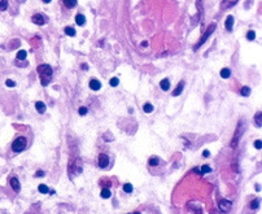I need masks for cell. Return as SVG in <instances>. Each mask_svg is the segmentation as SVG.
I'll return each instance as SVG.
<instances>
[{"mask_svg": "<svg viewBox=\"0 0 262 214\" xmlns=\"http://www.w3.org/2000/svg\"><path fill=\"white\" fill-rule=\"evenodd\" d=\"M38 73H39V75H40V78H42V81H40L42 84L47 86L51 82V77H52L53 70H52V68L48 64H42V65H39V66H38Z\"/></svg>", "mask_w": 262, "mask_h": 214, "instance_id": "1", "label": "cell"}, {"mask_svg": "<svg viewBox=\"0 0 262 214\" xmlns=\"http://www.w3.org/2000/svg\"><path fill=\"white\" fill-rule=\"evenodd\" d=\"M26 144H27V141H26V138L24 136H19L12 143V151L16 153H19L22 152V151L26 148Z\"/></svg>", "mask_w": 262, "mask_h": 214, "instance_id": "2", "label": "cell"}, {"mask_svg": "<svg viewBox=\"0 0 262 214\" xmlns=\"http://www.w3.org/2000/svg\"><path fill=\"white\" fill-rule=\"evenodd\" d=\"M214 30H215V24H212V25L208 27V30H206V31L204 32V35H202L201 39L199 40V43L195 45V51H196V49H199V48H200V45H202L206 40H208V38L210 37V34H212V32L214 31Z\"/></svg>", "mask_w": 262, "mask_h": 214, "instance_id": "3", "label": "cell"}, {"mask_svg": "<svg viewBox=\"0 0 262 214\" xmlns=\"http://www.w3.org/2000/svg\"><path fill=\"white\" fill-rule=\"evenodd\" d=\"M244 125H243V127H241V122H239V125H238V127H236V133H235V136H234V139H232V141H231V148H235L238 146V143H239V140H240V138H241V135H243V133H244Z\"/></svg>", "mask_w": 262, "mask_h": 214, "instance_id": "4", "label": "cell"}, {"mask_svg": "<svg viewBox=\"0 0 262 214\" xmlns=\"http://www.w3.org/2000/svg\"><path fill=\"white\" fill-rule=\"evenodd\" d=\"M231 206H232L231 201H228V200H226V199H221V200H219V202H218L219 210H221V212H223V213H228V212H230V210H231Z\"/></svg>", "mask_w": 262, "mask_h": 214, "instance_id": "5", "label": "cell"}, {"mask_svg": "<svg viewBox=\"0 0 262 214\" xmlns=\"http://www.w3.org/2000/svg\"><path fill=\"white\" fill-rule=\"evenodd\" d=\"M31 21L34 22V24H37V25H44V24H47V22H48V18H47V16L42 14V13H37V14L32 16Z\"/></svg>", "mask_w": 262, "mask_h": 214, "instance_id": "6", "label": "cell"}, {"mask_svg": "<svg viewBox=\"0 0 262 214\" xmlns=\"http://www.w3.org/2000/svg\"><path fill=\"white\" fill-rule=\"evenodd\" d=\"M108 165H109V157H108L105 153H100L99 154V166L101 169H105Z\"/></svg>", "mask_w": 262, "mask_h": 214, "instance_id": "7", "label": "cell"}, {"mask_svg": "<svg viewBox=\"0 0 262 214\" xmlns=\"http://www.w3.org/2000/svg\"><path fill=\"white\" fill-rule=\"evenodd\" d=\"M9 183H11V187L13 188V191H16V192H19V190H21V184H19V180L17 179V178H16V177L11 178Z\"/></svg>", "mask_w": 262, "mask_h": 214, "instance_id": "8", "label": "cell"}, {"mask_svg": "<svg viewBox=\"0 0 262 214\" xmlns=\"http://www.w3.org/2000/svg\"><path fill=\"white\" fill-rule=\"evenodd\" d=\"M90 88L94 91H99L101 88V83L99 79H96V78H92V79L90 81Z\"/></svg>", "mask_w": 262, "mask_h": 214, "instance_id": "9", "label": "cell"}, {"mask_svg": "<svg viewBox=\"0 0 262 214\" xmlns=\"http://www.w3.org/2000/svg\"><path fill=\"white\" fill-rule=\"evenodd\" d=\"M234 21H235L234 16H228L227 19H226V24H225L226 30H228V31H231V30H232V26H234Z\"/></svg>", "mask_w": 262, "mask_h": 214, "instance_id": "10", "label": "cell"}, {"mask_svg": "<svg viewBox=\"0 0 262 214\" xmlns=\"http://www.w3.org/2000/svg\"><path fill=\"white\" fill-rule=\"evenodd\" d=\"M236 1L238 0H223V1L221 3V6H222V9H227V8H230V6L236 4Z\"/></svg>", "mask_w": 262, "mask_h": 214, "instance_id": "11", "label": "cell"}, {"mask_svg": "<svg viewBox=\"0 0 262 214\" xmlns=\"http://www.w3.org/2000/svg\"><path fill=\"white\" fill-rule=\"evenodd\" d=\"M35 108H37V110L39 113H44L45 109H47V107H45V104L43 101H37V103H35Z\"/></svg>", "mask_w": 262, "mask_h": 214, "instance_id": "12", "label": "cell"}, {"mask_svg": "<svg viewBox=\"0 0 262 214\" xmlns=\"http://www.w3.org/2000/svg\"><path fill=\"white\" fill-rule=\"evenodd\" d=\"M160 87H161L163 91H168L169 90V88H170V82H169L168 78H165V79H162L161 82H160Z\"/></svg>", "mask_w": 262, "mask_h": 214, "instance_id": "13", "label": "cell"}, {"mask_svg": "<svg viewBox=\"0 0 262 214\" xmlns=\"http://www.w3.org/2000/svg\"><path fill=\"white\" fill-rule=\"evenodd\" d=\"M183 87H184V83H183V82H181V83L176 86L175 90L173 91V96H178V95H181L182 91H183Z\"/></svg>", "mask_w": 262, "mask_h": 214, "instance_id": "14", "label": "cell"}, {"mask_svg": "<svg viewBox=\"0 0 262 214\" xmlns=\"http://www.w3.org/2000/svg\"><path fill=\"white\" fill-rule=\"evenodd\" d=\"M230 75H231V70L228 68H223L221 70V77L223 78V79H227V78H230Z\"/></svg>", "mask_w": 262, "mask_h": 214, "instance_id": "15", "label": "cell"}, {"mask_svg": "<svg viewBox=\"0 0 262 214\" xmlns=\"http://www.w3.org/2000/svg\"><path fill=\"white\" fill-rule=\"evenodd\" d=\"M75 22H77V25H84V22H86V17H84L83 14H77L75 16Z\"/></svg>", "mask_w": 262, "mask_h": 214, "instance_id": "16", "label": "cell"}, {"mask_svg": "<svg viewBox=\"0 0 262 214\" xmlns=\"http://www.w3.org/2000/svg\"><path fill=\"white\" fill-rule=\"evenodd\" d=\"M254 121H256V125L258 127L262 126V112H257L256 117H254Z\"/></svg>", "mask_w": 262, "mask_h": 214, "instance_id": "17", "label": "cell"}, {"mask_svg": "<svg viewBox=\"0 0 262 214\" xmlns=\"http://www.w3.org/2000/svg\"><path fill=\"white\" fill-rule=\"evenodd\" d=\"M100 196L103 197V199H109L110 196H112V192L109 191V188H103V191H101Z\"/></svg>", "mask_w": 262, "mask_h": 214, "instance_id": "18", "label": "cell"}, {"mask_svg": "<svg viewBox=\"0 0 262 214\" xmlns=\"http://www.w3.org/2000/svg\"><path fill=\"white\" fill-rule=\"evenodd\" d=\"M148 164L150 166H157L160 164V160H158V157H156V156H153V157H150V159L148 160Z\"/></svg>", "mask_w": 262, "mask_h": 214, "instance_id": "19", "label": "cell"}, {"mask_svg": "<svg viewBox=\"0 0 262 214\" xmlns=\"http://www.w3.org/2000/svg\"><path fill=\"white\" fill-rule=\"evenodd\" d=\"M240 94H241V96H249V94H250V88L248 87V86H244V87H241Z\"/></svg>", "mask_w": 262, "mask_h": 214, "instance_id": "20", "label": "cell"}, {"mask_svg": "<svg viewBox=\"0 0 262 214\" xmlns=\"http://www.w3.org/2000/svg\"><path fill=\"white\" fill-rule=\"evenodd\" d=\"M143 110L145 112V113H152V112H153V105L150 103H145V104H144V107H143Z\"/></svg>", "mask_w": 262, "mask_h": 214, "instance_id": "21", "label": "cell"}, {"mask_svg": "<svg viewBox=\"0 0 262 214\" xmlns=\"http://www.w3.org/2000/svg\"><path fill=\"white\" fill-rule=\"evenodd\" d=\"M26 56H27V53H26V51H24V49H21V51H18V52H17V60H19V61L25 60V58H26Z\"/></svg>", "mask_w": 262, "mask_h": 214, "instance_id": "22", "label": "cell"}, {"mask_svg": "<svg viewBox=\"0 0 262 214\" xmlns=\"http://www.w3.org/2000/svg\"><path fill=\"white\" fill-rule=\"evenodd\" d=\"M38 191L40 193H48V192H50V188H48L45 184H39V186H38Z\"/></svg>", "mask_w": 262, "mask_h": 214, "instance_id": "23", "label": "cell"}, {"mask_svg": "<svg viewBox=\"0 0 262 214\" xmlns=\"http://www.w3.org/2000/svg\"><path fill=\"white\" fill-rule=\"evenodd\" d=\"M64 4L68 6V8H74L77 5V0H64Z\"/></svg>", "mask_w": 262, "mask_h": 214, "instance_id": "24", "label": "cell"}, {"mask_svg": "<svg viewBox=\"0 0 262 214\" xmlns=\"http://www.w3.org/2000/svg\"><path fill=\"white\" fill-rule=\"evenodd\" d=\"M132 190H134V187H132V184H131V183H125V184H123V191H125L126 193H131V192H132Z\"/></svg>", "mask_w": 262, "mask_h": 214, "instance_id": "25", "label": "cell"}, {"mask_svg": "<svg viewBox=\"0 0 262 214\" xmlns=\"http://www.w3.org/2000/svg\"><path fill=\"white\" fill-rule=\"evenodd\" d=\"M260 202H261V200H260V199H254L253 201L250 202V205H249V206H250V209L256 210V209L258 208V206H260Z\"/></svg>", "mask_w": 262, "mask_h": 214, "instance_id": "26", "label": "cell"}, {"mask_svg": "<svg viewBox=\"0 0 262 214\" xmlns=\"http://www.w3.org/2000/svg\"><path fill=\"white\" fill-rule=\"evenodd\" d=\"M65 34L69 35V37H74V35H75V30H74V27H70V26H68V27H65Z\"/></svg>", "mask_w": 262, "mask_h": 214, "instance_id": "27", "label": "cell"}, {"mask_svg": "<svg viewBox=\"0 0 262 214\" xmlns=\"http://www.w3.org/2000/svg\"><path fill=\"white\" fill-rule=\"evenodd\" d=\"M8 9V0H0V11H6Z\"/></svg>", "mask_w": 262, "mask_h": 214, "instance_id": "28", "label": "cell"}, {"mask_svg": "<svg viewBox=\"0 0 262 214\" xmlns=\"http://www.w3.org/2000/svg\"><path fill=\"white\" fill-rule=\"evenodd\" d=\"M210 171H212L210 166H208V165H202V166H201V170H200V173H201V174H208V173H210Z\"/></svg>", "mask_w": 262, "mask_h": 214, "instance_id": "29", "label": "cell"}, {"mask_svg": "<svg viewBox=\"0 0 262 214\" xmlns=\"http://www.w3.org/2000/svg\"><path fill=\"white\" fill-rule=\"evenodd\" d=\"M247 39L248 40H254V39H256V32H254L253 30H249L248 34H247Z\"/></svg>", "mask_w": 262, "mask_h": 214, "instance_id": "30", "label": "cell"}, {"mask_svg": "<svg viewBox=\"0 0 262 214\" xmlns=\"http://www.w3.org/2000/svg\"><path fill=\"white\" fill-rule=\"evenodd\" d=\"M109 83H110V86H112V87H117V86L119 84V79L114 77V78H112V79H110Z\"/></svg>", "mask_w": 262, "mask_h": 214, "instance_id": "31", "label": "cell"}, {"mask_svg": "<svg viewBox=\"0 0 262 214\" xmlns=\"http://www.w3.org/2000/svg\"><path fill=\"white\" fill-rule=\"evenodd\" d=\"M78 112H79V114H81V116H86V114L88 113V109H87L86 107H81V108H79V110H78Z\"/></svg>", "mask_w": 262, "mask_h": 214, "instance_id": "32", "label": "cell"}, {"mask_svg": "<svg viewBox=\"0 0 262 214\" xmlns=\"http://www.w3.org/2000/svg\"><path fill=\"white\" fill-rule=\"evenodd\" d=\"M5 84H6V87H14V86H16V82L12 81V79H6V81H5Z\"/></svg>", "mask_w": 262, "mask_h": 214, "instance_id": "33", "label": "cell"}, {"mask_svg": "<svg viewBox=\"0 0 262 214\" xmlns=\"http://www.w3.org/2000/svg\"><path fill=\"white\" fill-rule=\"evenodd\" d=\"M254 148H256V149H261V148H262V141L260 139L254 141Z\"/></svg>", "mask_w": 262, "mask_h": 214, "instance_id": "34", "label": "cell"}, {"mask_svg": "<svg viewBox=\"0 0 262 214\" xmlns=\"http://www.w3.org/2000/svg\"><path fill=\"white\" fill-rule=\"evenodd\" d=\"M44 174H45V173H44L43 170H38V171H37V174H35V175L40 178V177H44Z\"/></svg>", "mask_w": 262, "mask_h": 214, "instance_id": "35", "label": "cell"}, {"mask_svg": "<svg viewBox=\"0 0 262 214\" xmlns=\"http://www.w3.org/2000/svg\"><path fill=\"white\" fill-rule=\"evenodd\" d=\"M202 156H204V157H209V156H210V152H209V151H204Z\"/></svg>", "mask_w": 262, "mask_h": 214, "instance_id": "36", "label": "cell"}, {"mask_svg": "<svg viewBox=\"0 0 262 214\" xmlns=\"http://www.w3.org/2000/svg\"><path fill=\"white\" fill-rule=\"evenodd\" d=\"M82 69H83V70H87V69H88V66H87L86 64H82Z\"/></svg>", "mask_w": 262, "mask_h": 214, "instance_id": "37", "label": "cell"}, {"mask_svg": "<svg viewBox=\"0 0 262 214\" xmlns=\"http://www.w3.org/2000/svg\"><path fill=\"white\" fill-rule=\"evenodd\" d=\"M147 45H148V42H143L142 43V47H147Z\"/></svg>", "mask_w": 262, "mask_h": 214, "instance_id": "38", "label": "cell"}, {"mask_svg": "<svg viewBox=\"0 0 262 214\" xmlns=\"http://www.w3.org/2000/svg\"><path fill=\"white\" fill-rule=\"evenodd\" d=\"M43 1H44V3H51L52 0H43Z\"/></svg>", "mask_w": 262, "mask_h": 214, "instance_id": "39", "label": "cell"}, {"mask_svg": "<svg viewBox=\"0 0 262 214\" xmlns=\"http://www.w3.org/2000/svg\"><path fill=\"white\" fill-rule=\"evenodd\" d=\"M132 214H140V213H132Z\"/></svg>", "mask_w": 262, "mask_h": 214, "instance_id": "40", "label": "cell"}, {"mask_svg": "<svg viewBox=\"0 0 262 214\" xmlns=\"http://www.w3.org/2000/svg\"><path fill=\"white\" fill-rule=\"evenodd\" d=\"M21 1H25V0H21Z\"/></svg>", "mask_w": 262, "mask_h": 214, "instance_id": "41", "label": "cell"}]
</instances>
